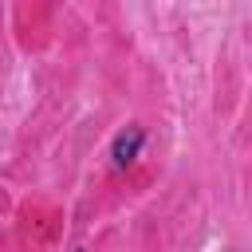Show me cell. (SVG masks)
Returning <instances> with one entry per match:
<instances>
[{
    "mask_svg": "<svg viewBox=\"0 0 252 252\" xmlns=\"http://www.w3.org/2000/svg\"><path fill=\"white\" fill-rule=\"evenodd\" d=\"M142 142H146V130H142V126H126V130L114 138V146H110V158H114V165H130V161L138 158Z\"/></svg>",
    "mask_w": 252,
    "mask_h": 252,
    "instance_id": "obj_1",
    "label": "cell"
},
{
    "mask_svg": "<svg viewBox=\"0 0 252 252\" xmlns=\"http://www.w3.org/2000/svg\"><path fill=\"white\" fill-rule=\"evenodd\" d=\"M75 252H83V248H75Z\"/></svg>",
    "mask_w": 252,
    "mask_h": 252,
    "instance_id": "obj_2",
    "label": "cell"
}]
</instances>
